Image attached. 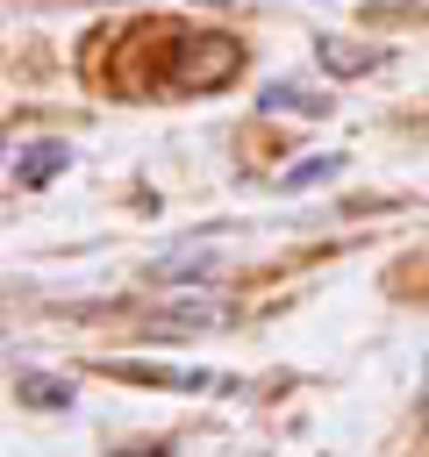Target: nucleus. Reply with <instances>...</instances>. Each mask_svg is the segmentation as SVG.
<instances>
[{"mask_svg": "<svg viewBox=\"0 0 429 457\" xmlns=\"http://www.w3.org/2000/svg\"><path fill=\"white\" fill-rule=\"evenodd\" d=\"M243 71V50L229 43V36H200V43H186V57H179V86H229Z\"/></svg>", "mask_w": 429, "mask_h": 457, "instance_id": "1", "label": "nucleus"}, {"mask_svg": "<svg viewBox=\"0 0 429 457\" xmlns=\"http://www.w3.org/2000/svg\"><path fill=\"white\" fill-rule=\"evenodd\" d=\"M64 157H72L64 143H29V150H14V179H21V186H50V179L64 171Z\"/></svg>", "mask_w": 429, "mask_h": 457, "instance_id": "2", "label": "nucleus"}, {"mask_svg": "<svg viewBox=\"0 0 429 457\" xmlns=\"http://www.w3.org/2000/svg\"><path fill=\"white\" fill-rule=\"evenodd\" d=\"M214 321H222V307H214V300H186V307L150 314L143 328H150V336H186V328H214Z\"/></svg>", "mask_w": 429, "mask_h": 457, "instance_id": "3", "label": "nucleus"}, {"mask_svg": "<svg viewBox=\"0 0 429 457\" xmlns=\"http://www.w3.org/2000/svg\"><path fill=\"white\" fill-rule=\"evenodd\" d=\"M315 50H322V64H329L336 79H358V71H372V50H358V43H343V36H315Z\"/></svg>", "mask_w": 429, "mask_h": 457, "instance_id": "4", "label": "nucleus"}, {"mask_svg": "<svg viewBox=\"0 0 429 457\" xmlns=\"http://www.w3.org/2000/svg\"><path fill=\"white\" fill-rule=\"evenodd\" d=\"M21 400H36V407H64L72 393H64V378H43V371H21Z\"/></svg>", "mask_w": 429, "mask_h": 457, "instance_id": "5", "label": "nucleus"}, {"mask_svg": "<svg viewBox=\"0 0 429 457\" xmlns=\"http://www.w3.org/2000/svg\"><path fill=\"white\" fill-rule=\"evenodd\" d=\"M150 457H164V450H150Z\"/></svg>", "mask_w": 429, "mask_h": 457, "instance_id": "6", "label": "nucleus"}]
</instances>
